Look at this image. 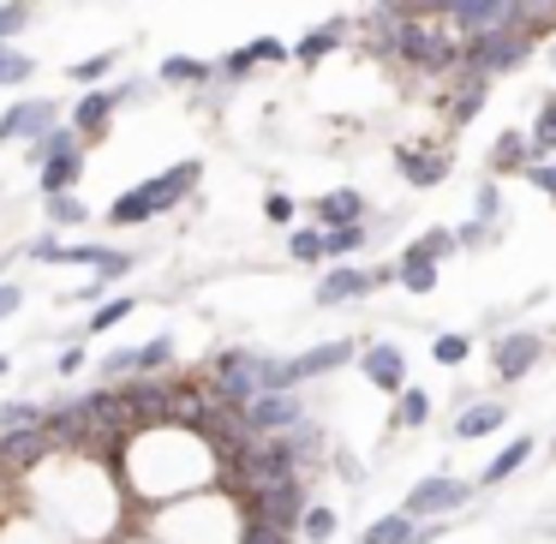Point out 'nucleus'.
<instances>
[{
  "label": "nucleus",
  "instance_id": "obj_1",
  "mask_svg": "<svg viewBox=\"0 0 556 544\" xmlns=\"http://www.w3.org/2000/svg\"><path fill=\"white\" fill-rule=\"evenodd\" d=\"M198 180H204V162H198V156L174 162V168H162L156 180H144V186H126V192L109 204V222H114V228H138V222H156V216H168V210L180 204L186 192H198Z\"/></svg>",
  "mask_w": 556,
  "mask_h": 544
},
{
  "label": "nucleus",
  "instance_id": "obj_2",
  "mask_svg": "<svg viewBox=\"0 0 556 544\" xmlns=\"http://www.w3.org/2000/svg\"><path fill=\"white\" fill-rule=\"evenodd\" d=\"M527 54H532V37L508 18V25H496V30L460 37V73L467 78H503V73H515V66H527Z\"/></svg>",
  "mask_w": 556,
  "mask_h": 544
},
{
  "label": "nucleus",
  "instance_id": "obj_3",
  "mask_svg": "<svg viewBox=\"0 0 556 544\" xmlns=\"http://www.w3.org/2000/svg\"><path fill=\"white\" fill-rule=\"evenodd\" d=\"M30 264H78V269H97V281H121L126 269L138 264L132 252H114V245H61L49 233V240H30L25 245Z\"/></svg>",
  "mask_w": 556,
  "mask_h": 544
},
{
  "label": "nucleus",
  "instance_id": "obj_4",
  "mask_svg": "<svg viewBox=\"0 0 556 544\" xmlns=\"http://www.w3.org/2000/svg\"><path fill=\"white\" fill-rule=\"evenodd\" d=\"M300 419H305L300 389H257V395L240 407L245 437H281V431H293Z\"/></svg>",
  "mask_w": 556,
  "mask_h": 544
},
{
  "label": "nucleus",
  "instance_id": "obj_5",
  "mask_svg": "<svg viewBox=\"0 0 556 544\" xmlns=\"http://www.w3.org/2000/svg\"><path fill=\"white\" fill-rule=\"evenodd\" d=\"M472 491H479V484H467V479H419L407 491V503H401V515L407 520H443V515H455V508H467Z\"/></svg>",
  "mask_w": 556,
  "mask_h": 544
},
{
  "label": "nucleus",
  "instance_id": "obj_6",
  "mask_svg": "<svg viewBox=\"0 0 556 544\" xmlns=\"http://www.w3.org/2000/svg\"><path fill=\"white\" fill-rule=\"evenodd\" d=\"M539 359H544V336H532V329H508V336L491 341V371H496V383H520V377H527Z\"/></svg>",
  "mask_w": 556,
  "mask_h": 544
},
{
  "label": "nucleus",
  "instance_id": "obj_7",
  "mask_svg": "<svg viewBox=\"0 0 556 544\" xmlns=\"http://www.w3.org/2000/svg\"><path fill=\"white\" fill-rule=\"evenodd\" d=\"M245 508L264 515L269 527L293 532V527H300V515H305V484L288 479V484H269V491H245Z\"/></svg>",
  "mask_w": 556,
  "mask_h": 544
},
{
  "label": "nucleus",
  "instance_id": "obj_8",
  "mask_svg": "<svg viewBox=\"0 0 556 544\" xmlns=\"http://www.w3.org/2000/svg\"><path fill=\"white\" fill-rule=\"evenodd\" d=\"M455 156L448 150H425V144H395V174L413 186V192H431V186L448 180Z\"/></svg>",
  "mask_w": 556,
  "mask_h": 544
},
{
  "label": "nucleus",
  "instance_id": "obj_9",
  "mask_svg": "<svg viewBox=\"0 0 556 544\" xmlns=\"http://www.w3.org/2000/svg\"><path fill=\"white\" fill-rule=\"evenodd\" d=\"M61 121V102L54 97H25V102H13V109L0 114V144H13V138H42L49 126Z\"/></svg>",
  "mask_w": 556,
  "mask_h": 544
},
{
  "label": "nucleus",
  "instance_id": "obj_10",
  "mask_svg": "<svg viewBox=\"0 0 556 544\" xmlns=\"http://www.w3.org/2000/svg\"><path fill=\"white\" fill-rule=\"evenodd\" d=\"M353 365H359L365 383L383 389V395H401V389H407V353H401L395 341H371V347H359Z\"/></svg>",
  "mask_w": 556,
  "mask_h": 544
},
{
  "label": "nucleus",
  "instance_id": "obj_11",
  "mask_svg": "<svg viewBox=\"0 0 556 544\" xmlns=\"http://www.w3.org/2000/svg\"><path fill=\"white\" fill-rule=\"evenodd\" d=\"M515 13H520L515 0H455V13H448V25H455V37H479V30L508 25Z\"/></svg>",
  "mask_w": 556,
  "mask_h": 544
},
{
  "label": "nucleus",
  "instance_id": "obj_12",
  "mask_svg": "<svg viewBox=\"0 0 556 544\" xmlns=\"http://www.w3.org/2000/svg\"><path fill=\"white\" fill-rule=\"evenodd\" d=\"M114 109H121L114 85H90L85 97L73 102V121H66V126H78V138H102V132H109V121H114Z\"/></svg>",
  "mask_w": 556,
  "mask_h": 544
},
{
  "label": "nucleus",
  "instance_id": "obj_13",
  "mask_svg": "<svg viewBox=\"0 0 556 544\" xmlns=\"http://www.w3.org/2000/svg\"><path fill=\"white\" fill-rule=\"evenodd\" d=\"M174 365V336H156L150 347H121L102 359V377H126V371H162Z\"/></svg>",
  "mask_w": 556,
  "mask_h": 544
},
{
  "label": "nucleus",
  "instance_id": "obj_14",
  "mask_svg": "<svg viewBox=\"0 0 556 544\" xmlns=\"http://www.w3.org/2000/svg\"><path fill=\"white\" fill-rule=\"evenodd\" d=\"M377 288V269H353V264H336L324 281H317V305H348L359 293Z\"/></svg>",
  "mask_w": 556,
  "mask_h": 544
},
{
  "label": "nucleus",
  "instance_id": "obj_15",
  "mask_svg": "<svg viewBox=\"0 0 556 544\" xmlns=\"http://www.w3.org/2000/svg\"><path fill=\"white\" fill-rule=\"evenodd\" d=\"M508 425V401H467L455 419V443H479V437H496Z\"/></svg>",
  "mask_w": 556,
  "mask_h": 544
},
{
  "label": "nucleus",
  "instance_id": "obj_16",
  "mask_svg": "<svg viewBox=\"0 0 556 544\" xmlns=\"http://www.w3.org/2000/svg\"><path fill=\"white\" fill-rule=\"evenodd\" d=\"M348 30H353L348 18H329V25H312L300 42H293V61H300V66H324L329 54H336L341 42H348Z\"/></svg>",
  "mask_w": 556,
  "mask_h": 544
},
{
  "label": "nucleus",
  "instance_id": "obj_17",
  "mask_svg": "<svg viewBox=\"0 0 556 544\" xmlns=\"http://www.w3.org/2000/svg\"><path fill=\"white\" fill-rule=\"evenodd\" d=\"M437 269H443V264H437V257L425 252L419 240L401 245V257H395V281H401L407 293H437Z\"/></svg>",
  "mask_w": 556,
  "mask_h": 544
},
{
  "label": "nucleus",
  "instance_id": "obj_18",
  "mask_svg": "<svg viewBox=\"0 0 556 544\" xmlns=\"http://www.w3.org/2000/svg\"><path fill=\"white\" fill-rule=\"evenodd\" d=\"M317 228H341V222H365V198L353 192V186H341V192H324L312 204Z\"/></svg>",
  "mask_w": 556,
  "mask_h": 544
},
{
  "label": "nucleus",
  "instance_id": "obj_19",
  "mask_svg": "<svg viewBox=\"0 0 556 544\" xmlns=\"http://www.w3.org/2000/svg\"><path fill=\"white\" fill-rule=\"evenodd\" d=\"M25 156L37 162V168H42V162H49V156H85V138H78V126L54 121V126H49V132H42V138H30V150H25Z\"/></svg>",
  "mask_w": 556,
  "mask_h": 544
},
{
  "label": "nucleus",
  "instance_id": "obj_20",
  "mask_svg": "<svg viewBox=\"0 0 556 544\" xmlns=\"http://www.w3.org/2000/svg\"><path fill=\"white\" fill-rule=\"evenodd\" d=\"M484 102H491V78H467L460 73V90L448 97V121L455 126H472L484 114Z\"/></svg>",
  "mask_w": 556,
  "mask_h": 544
},
{
  "label": "nucleus",
  "instance_id": "obj_21",
  "mask_svg": "<svg viewBox=\"0 0 556 544\" xmlns=\"http://www.w3.org/2000/svg\"><path fill=\"white\" fill-rule=\"evenodd\" d=\"M527 460H532V437H515L508 448H496V455L484 460V472H479L472 484H503V479H515V472L527 467Z\"/></svg>",
  "mask_w": 556,
  "mask_h": 544
},
{
  "label": "nucleus",
  "instance_id": "obj_22",
  "mask_svg": "<svg viewBox=\"0 0 556 544\" xmlns=\"http://www.w3.org/2000/svg\"><path fill=\"white\" fill-rule=\"evenodd\" d=\"M85 180V156H49L37 168V186H42V198H54V192H73V186Z\"/></svg>",
  "mask_w": 556,
  "mask_h": 544
},
{
  "label": "nucleus",
  "instance_id": "obj_23",
  "mask_svg": "<svg viewBox=\"0 0 556 544\" xmlns=\"http://www.w3.org/2000/svg\"><path fill=\"white\" fill-rule=\"evenodd\" d=\"M365 240H371V228H365V222H341V228H324V257H329V264H348V257L359 252Z\"/></svg>",
  "mask_w": 556,
  "mask_h": 544
},
{
  "label": "nucleus",
  "instance_id": "obj_24",
  "mask_svg": "<svg viewBox=\"0 0 556 544\" xmlns=\"http://www.w3.org/2000/svg\"><path fill=\"white\" fill-rule=\"evenodd\" d=\"M132 312H138V300H132V293H114V300H97V305H90V341H97V336H109V329H121Z\"/></svg>",
  "mask_w": 556,
  "mask_h": 544
},
{
  "label": "nucleus",
  "instance_id": "obj_25",
  "mask_svg": "<svg viewBox=\"0 0 556 544\" xmlns=\"http://www.w3.org/2000/svg\"><path fill=\"white\" fill-rule=\"evenodd\" d=\"M532 162V144H527V132H503L491 144V174H520Z\"/></svg>",
  "mask_w": 556,
  "mask_h": 544
},
{
  "label": "nucleus",
  "instance_id": "obj_26",
  "mask_svg": "<svg viewBox=\"0 0 556 544\" xmlns=\"http://www.w3.org/2000/svg\"><path fill=\"white\" fill-rule=\"evenodd\" d=\"M425 419H431V389H401V395H395V419H389V425H395V431H419V425Z\"/></svg>",
  "mask_w": 556,
  "mask_h": 544
},
{
  "label": "nucleus",
  "instance_id": "obj_27",
  "mask_svg": "<svg viewBox=\"0 0 556 544\" xmlns=\"http://www.w3.org/2000/svg\"><path fill=\"white\" fill-rule=\"evenodd\" d=\"M527 144H532V162H544L556 150V102L544 97L539 102V114H532V126H527Z\"/></svg>",
  "mask_w": 556,
  "mask_h": 544
},
{
  "label": "nucleus",
  "instance_id": "obj_28",
  "mask_svg": "<svg viewBox=\"0 0 556 544\" xmlns=\"http://www.w3.org/2000/svg\"><path fill=\"white\" fill-rule=\"evenodd\" d=\"M30 78H37V54L0 42V90H7V85H30Z\"/></svg>",
  "mask_w": 556,
  "mask_h": 544
},
{
  "label": "nucleus",
  "instance_id": "obj_29",
  "mask_svg": "<svg viewBox=\"0 0 556 544\" xmlns=\"http://www.w3.org/2000/svg\"><path fill=\"white\" fill-rule=\"evenodd\" d=\"M210 73H216V66L192 61V54H168V61H162V85H210Z\"/></svg>",
  "mask_w": 556,
  "mask_h": 544
},
{
  "label": "nucleus",
  "instance_id": "obj_30",
  "mask_svg": "<svg viewBox=\"0 0 556 544\" xmlns=\"http://www.w3.org/2000/svg\"><path fill=\"white\" fill-rule=\"evenodd\" d=\"M42 210H49V222H54V228H78V222H90V204H85V198H73V192L42 198Z\"/></svg>",
  "mask_w": 556,
  "mask_h": 544
},
{
  "label": "nucleus",
  "instance_id": "obj_31",
  "mask_svg": "<svg viewBox=\"0 0 556 544\" xmlns=\"http://www.w3.org/2000/svg\"><path fill=\"white\" fill-rule=\"evenodd\" d=\"M293 532H305L312 544H329V539H336V508H329V503H305V515H300V527H293Z\"/></svg>",
  "mask_w": 556,
  "mask_h": 544
},
{
  "label": "nucleus",
  "instance_id": "obj_32",
  "mask_svg": "<svg viewBox=\"0 0 556 544\" xmlns=\"http://www.w3.org/2000/svg\"><path fill=\"white\" fill-rule=\"evenodd\" d=\"M431 359H437V365H448V371H455V365H467V359H472V336H460V329L437 336V341H431Z\"/></svg>",
  "mask_w": 556,
  "mask_h": 544
},
{
  "label": "nucleus",
  "instance_id": "obj_33",
  "mask_svg": "<svg viewBox=\"0 0 556 544\" xmlns=\"http://www.w3.org/2000/svg\"><path fill=\"white\" fill-rule=\"evenodd\" d=\"M288 257L293 264H324V228H293L288 233Z\"/></svg>",
  "mask_w": 556,
  "mask_h": 544
},
{
  "label": "nucleus",
  "instance_id": "obj_34",
  "mask_svg": "<svg viewBox=\"0 0 556 544\" xmlns=\"http://www.w3.org/2000/svg\"><path fill=\"white\" fill-rule=\"evenodd\" d=\"M407 527H413V520H407V515H401V508H395V515L371 520V527L359 532V544H401V539H407Z\"/></svg>",
  "mask_w": 556,
  "mask_h": 544
},
{
  "label": "nucleus",
  "instance_id": "obj_35",
  "mask_svg": "<svg viewBox=\"0 0 556 544\" xmlns=\"http://www.w3.org/2000/svg\"><path fill=\"white\" fill-rule=\"evenodd\" d=\"M472 222H484V228L503 222V186H496V180H484L479 192H472Z\"/></svg>",
  "mask_w": 556,
  "mask_h": 544
},
{
  "label": "nucleus",
  "instance_id": "obj_36",
  "mask_svg": "<svg viewBox=\"0 0 556 544\" xmlns=\"http://www.w3.org/2000/svg\"><path fill=\"white\" fill-rule=\"evenodd\" d=\"M216 73H222V78H233V85H245V78L257 73V54H252V42H245V49H233V54H222V61H216Z\"/></svg>",
  "mask_w": 556,
  "mask_h": 544
},
{
  "label": "nucleus",
  "instance_id": "obj_37",
  "mask_svg": "<svg viewBox=\"0 0 556 544\" xmlns=\"http://www.w3.org/2000/svg\"><path fill=\"white\" fill-rule=\"evenodd\" d=\"M25 425H42V407H30V401H7L0 407V431H25Z\"/></svg>",
  "mask_w": 556,
  "mask_h": 544
},
{
  "label": "nucleus",
  "instance_id": "obj_38",
  "mask_svg": "<svg viewBox=\"0 0 556 544\" xmlns=\"http://www.w3.org/2000/svg\"><path fill=\"white\" fill-rule=\"evenodd\" d=\"M114 73V54H90V61H73V85H102Z\"/></svg>",
  "mask_w": 556,
  "mask_h": 544
},
{
  "label": "nucleus",
  "instance_id": "obj_39",
  "mask_svg": "<svg viewBox=\"0 0 556 544\" xmlns=\"http://www.w3.org/2000/svg\"><path fill=\"white\" fill-rule=\"evenodd\" d=\"M25 25H30V7L25 0H7V7H0V42H13Z\"/></svg>",
  "mask_w": 556,
  "mask_h": 544
},
{
  "label": "nucleus",
  "instance_id": "obj_40",
  "mask_svg": "<svg viewBox=\"0 0 556 544\" xmlns=\"http://www.w3.org/2000/svg\"><path fill=\"white\" fill-rule=\"evenodd\" d=\"M419 245H425V252L437 257V264H443V257H455V252H460V245H455V228H425V233H419Z\"/></svg>",
  "mask_w": 556,
  "mask_h": 544
},
{
  "label": "nucleus",
  "instance_id": "obj_41",
  "mask_svg": "<svg viewBox=\"0 0 556 544\" xmlns=\"http://www.w3.org/2000/svg\"><path fill=\"white\" fill-rule=\"evenodd\" d=\"M264 216L276 222V228H293V216H300V204H293L288 192H264Z\"/></svg>",
  "mask_w": 556,
  "mask_h": 544
},
{
  "label": "nucleus",
  "instance_id": "obj_42",
  "mask_svg": "<svg viewBox=\"0 0 556 544\" xmlns=\"http://www.w3.org/2000/svg\"><path fill=\"white\" fill-rule=\"evenodd\" d=\"M252 54H257V66H288V61H293V49H288L281 37H257Z\"/></svg>",
  "mask_w": 556,
  "mask_h": 544
},
{
  "label": "nucleus",
  "instance_id": "obj_43",
  "mask_svg": "<svg viewBox=\"0 0 556 544\" xmlns=\"http://www.w3.org/2000/svg\"><path fill=\"white\" fill-rule=\"evenodd\" d=\"M240 544H288V532L269 527L264 515H252V520H245V532H240Z\"/></svg>",
  "mask_w": 556,
  "mask_h": 544
},
{
  "label": "nucleus",
  "instance_id": "obj_44",
  "mask_svg": "<svg viewBox=\"0 0 556 544\" xmlns=\"http://www.w3.org/2000/svg\"><path fill=\"white\" fill-rule=\"evenodd\" d=\"M520 174H527V186H539V192L556 204V162H527Z\"/></svg>",
  "mask_w": 556,
  "mask_h": 544
},
{
  "label": "nucleus",
  "instance_id": "obj_45",
  "mask_svg": "<svg viewBox=\"0 0 556 544\" xmlns=\"http://www.w3.org/2000/svg\"><path fill=\"white\" fill-rule=\"evenodd\" d=\"M491 233H496V228H484V222H460V228H455V245H460V252H479Z\"/></svg>",
  "mask_w": 556,
  "mask_h": 544
},
{
  "label": "nucleus",
  "instance_id": "obj_46",
  "mask_svg": "<svg viewBox=\"0 0 556 544\" xmlns=\"http://www.w3.org/2000/svg\"><path fill=\"white\" fill-rule=\"evenodd\" d=\"M448 13H455V0H407L401 18H448Z\"/></svg>",
  "mask_w": 556,
  "mask_h": 544
},
{
  "label": "nucleus",
  "instance_id": "obj_47",
  "mask_svg": "<svg viewBox=\"0 0 556 544\" xmlns=\"http://www.w3.org/2000/svg\"><path fill=\"white\" fill-rule=\"evenodd\" d=\"M18 305H25V288H13V281H0V317H13Z\"/></svg>",
  "mask_w": 556,
  "mask_h": 544
},
{
  "label": "nucleus",
  "instance_id": "obj_48",
  "mask_svg": "<svg viewBox=\"0 0 556 544\" xmlns=\"http://www.w3.org/2000/svg\"><path fill=\"white\" fill-rule=\"evenodd\" d=\"M54 365H61V377L85 371V347H66V353H61V359H54Z\"/></svg>",
  "mask_w": 556,
  "mask_h": 544
},
{
  "label": "nucleus",
  "instance_id": "obj_49",
  "mask_svg": "<svg viewBox=\"0 0 556 544\" xmlns=\"http://www.w3.org/2000/svg\"><path fill=\"white\" fill-rule=\"evenodd\" d=\"M520 13H556V0H515Z\"/></svg>",
  "mask_w": 556,
  "mask_h": 544
},
{
  "label": "nucleus",
  "instance_id": "obj_50",
  "mask_svg": "<svg viewBox=\"0 0 556 544\" xmlns=\"http://www.w3.org/2000/svg\"><path fill=\"white\" fill-rule=\"evenodd\" d=\"M371 13H395L401 18V13H407V0H371Z\"/></svg>",
  "mask_w": 556,
  "mask_h": 544
},
{
  "label": "nucleus",
  "instance_id": "obj_51",
  "mask_svg": "<svg viewBox=\"0 0 556 544\" xmlns=\"http://www.w3.org/2000/svg\"><path fill=\"white\" fill-rule=\"evenodd\" d=\"M7 371H13V359H7V353H0V377H7Z\"/></svg>",
  "mask_w": 556,
  "mask_h": 544
},
{
  "label": "nucleus",
  "instance_id": "obj_52",
  "mask_svg": "<svg viewBox=\"0 0 556 544\" xmlns=\"http://www.w3.org/2000/svg\"><path fill=\"white\" fill-rule=\"evenodd\" d=\"M0 467H7V443H0Z\"/></svg>",
  "mask_w": 556,
  "mask_h": 544
},
{
  "label": "nucleus",
  "instance_id": "obj_53",
  "mask_svg": "<svg viewBox=\"0 0 556 544\" xmlns=\"http://www.w3.org/2000/svg\"><path fill=\"white\" fill-rule=\"evenodd\" d=\"M544 61H551V66H556V49H551V54H544Z\"/></svg>",
  "mask_w": 556,
  "mask_h": 544
},
{
  "label": "nucleus",
  "instance_id": "obj_54",
  "mask_svg": "<svg viewBox=\"0 0 556 544\" xmlns=\"http://www.w3.org/2000/svg\"><path fill=\"white\" fill-rule=\"evenodd\" d=\"M551 102H556V97H551Z\"/></svg>",
  "mask_w": 556,
  "mask_h": 544
}]
</instances>
